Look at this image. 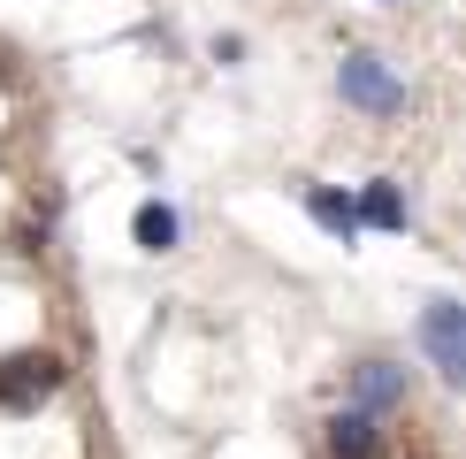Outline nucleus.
I'll use <instances>...</instances> for the list:
<instances>
[{"mask_svg": "<svg viewBox=\"0 0 466 459\" xmlns=\"http://www.w3.org/2000/svg\"><path fill=\"white\" fill-rule=\"evenodd\" d=\"M54 391H62V360H54V352L0 360V413H31V406H46Z\"/></svg>", "mask_w": 466, "mask_h": 459, "instance_id": "nucleus-1", "label": "nucleus"}, {"mask_svg": "<svg viewBox=\"0 0 466 459\" xmlns=\"http://www.w3.org/2000/svg\"><path fill=\"white\" fill-rule=\"evenodd\" d=\"M337 92L352 107H367V115H398L405 107V85L375 62V54H344V62H337Z\"/></svg>", "mask_w": 466, "mask_h": 459, "instance_id": "nucleus-2", "label": "nucleus"}, {"mask_svg": "<svg viewBox=\"0 0 466 459\" xmlns=\"http://www.w3.org/2000/svg\"><path fill=\"white\" fill-rule=\"evenodd\" d=\"M420 337H429V360H436V375H466V306L451 299H436L429 306V321H420Z\"/></svg>", "mask_w": 466, "mask_h": 459, "instance_id": "nucleus-3", "label": "nucleus"}, {"mask_svg": "<svg viewBox=\"0 0 466 459\" xmlns=\"http://www.w3.org/2000/svg\"><path fill=\"white\" fill-rule=\"evenodd\" d=\"M405 398V368H390V360H367V368H352V406L360 413H382Z\"/></svg>", "mask_w": 466, "mask_h": 459, "instance_id": "nucleus-4", "label": "nucleus"}, {"mask_svg": "<svg viewBox=\"0 0 466 459\" xmlns=\"http://www.w3.org/2000/svg\"><path fill=\"white\" fill-rule=\"evenodd\" d=\"M329 452L337 459H382V436H375V413L344 406L337 421H329Z\"/></svg>", "mask_w": 466, "mask_h": 459, "instance_id": "nucleus-5", "label": "nucleus"}, {"mask_svg": "<svg viewBox=\"0 0 466 459\" xmlns=\"http://www.w3.org/2000/svg\"><path fill=\"white\" fill-rule=\"evenodd\" d=\"M306 215H314V222L329 230V238H344V245L360 238V215H352V199H344V191H329V184H321V191H306Z\"/></svg>", "mask_w": 466, "mask_h": 459, "instance_id": "nucleus-6", "label": "nucleus"}, {"mask_svg": "<svg viewBox=\"0 0 466 459\" xmlns=\"http://www.w3.org/2000/svg\"><path fill=\"white\" fill-rule=\"evenodd\" d=\"M352 215L367 230H405V199H398V184H367V199L352 207Z\"/></svg>", "mask_w": 466, "mask_h": 459, "instance_id": "nucleus-7", "label": "nucleus"}, {"mask_svg": "<svg viewBox=\"0 0 466 459\" xmlns=\"http://www.w3.org/2000/svg\"><path fill=\"white\" fill-rule=\"evenodd\" d=\"M130 230H138V245H146V253H168V245H177V207L146 199V207H138V222H130Z\"/></svg>", "mask_w": 466, "mask_h": 459, "instance_id": "nucleus-8", "label": "nucleus"}]
</instances>
